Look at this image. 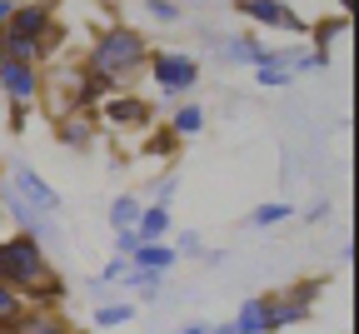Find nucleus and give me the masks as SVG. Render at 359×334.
I'll return each instance as SVG.
<instances>
[{"label":"nucleus","mask_w":359,"mask_h":334,"mask_svg":"<svg viewBox=\"0 0 359 334\" xmlns=\"http://www.w3.org/2000/svg\"><path fill=\"white\" fill-rule=\"evenodd\" d=\"M150 35L140 30V25H125V20H115V25H105L95 40H90V51H85V70L90 75H110V80H130V75H140L145 70V60H150Z\"/></svg>","instance_id":"obj_1"},{"label":"nucleus","mask_w":359,"mask_h":334,"mask_svg":"<svg viewBox=\"0 0 359 334\" xmlns=\"http://www.w3.org/2000/svg\"><path fill=\"white\" fill-rule=\"evenodd\" d=\"M320 290H325L320 279H299V284H290V290H280V295H259L264 300V334H280L290 324H304Z\"/></svg>","instance_id":"obj_2"},{"label":"nucleus","mask_w":359,"mask_h":334,"mask_svg":"<svg viewBox=\"0 0 359 334\" xmlns=\"http://www.w3.org/2000/svg\"><path fill=\"white\" fill-rule=\"evenodd\" d=\"M145 70H150L155 90L170 95V100H180V95H190V90L200 85V60H195L190 51H150Z\"/></svg>","instance_id":"obj_3"},{"label":"nucleus","mask_w":359,"mask_h":334,"mask_svg":"<svg viewBox=\"0 0 359 334\" xmlns=\"http://www.w3.org/2000/svg\"><path fill=\"white\" fill-rule=\"evenodd\" d=\"M80 80H85V65H55V60L40 65V100L50 105L55 120L80 110Z\"/></svg>","instance_id":"obj_4"},{"label":"nucleus","mask_w":359,"mask_h":334,"mask_svg":"<svg viewBox=\"0 0 359 334\" xmlns=\"http://www.w3.org/2000/svg\"><path fill=\"white\" fill-rule=\"evenodd\" d=\"M0 210H6V220L15 225V234H30L35 245H60L65 240V229L55 225V215H45V210H35V205H25L15 189H0Z\"/></svg>","instance_id":"obj_5"},{"label":"nucleus","mask_w":359,"mask_h":334,"mask_svg":"<svg viewBox=\"0 0 359 334\" xmlns=\"http://www.w3.org/2000/svg\"><path fill=\"white\" fill-rule=\"evenodd\" d=\"M6 189H15V195H20L25 205H35V210H45V215H60V205H65V200H60V189H55L50 180H45L35 165H15Z\"/></svg>","instance_id":"obj_6"},{"label":"nucleus","mask_w":359,"mask_h":334,"mask_svg":"<svg viewBox=\"0 0 359 334\" xmlns=\"http://www.w3.org/2000/svg\"><path fill=\"white\" fill-rule=\"evenodd\" d=\"M95 115H105V125H110V130H145V125L155 120V105L145 100V95L120 90V95H110V100H105Z\"/></svg>","instance_id":"obj_7"},{"label":"nucleus","mask_w":359,"mask_h":334,"mask_svg":"<svg viewBox=\"0 0 359 334\" xmlns=\"http://www.w3.org/2000/svg\"><path fill=\"white\" fill-rule=\"evenodd\" d=\"M0 95L11 105H40V65H20V60H0Z\"/></svg>","instance_id":"obj_8"},{"label":"nucleus","mask_w":359,"mask_h":334,"mask_svg":"<svg viewBox=\"0 0 359 334\" xmlns=\"http://www.w3.org/2000/svg\"><path fill=\"white\" fill-rule=\"evenodd\" d=\"M205 45H215L224 65H250V70L264 65V40L250 35V30H240V35H215V30H205Z\"/></svg>","instance_id":"obj_9"},{"label":"nucleus","mask_w":359,"mask_h":334,"mask_svg":"<svg viewBox=\"0 0 359 334\" xmlns=\"http://www.w3.org/2000/svg\"><path fill=\"white\" fill-rule=\"evenodd\" d=\"M60 20H55V6L50 0H20V6L11 11V20H6V30H15V35H25V40H45Z\"/></svg>","instance_id":"obj_10"},{"label":"nucleus","mask_w":359,"mask_h":334,"mask_svg":"<svg viewBox=\"0 0 359 334\" xmlns=\"http://www.w3.org/2000/svg\"><path fill=\"white\" fill-rule=\"evenodd\" d=\"M95 135H100V115L95 110H70V115H60L55 120V145L60 150H90L95 145Z\"/></svg>","instance_id":"obj_11"},{"label":"nucleus","mask_w":359,"mask_h":334,"mask_svg":"<svg viewBox=\"0 0 359 334\" xmlns=\"http://www.w3.org/2000/svg\"><path fill=\"white\" fill-rule=\"evenodd\" d=\"M240 15L255 20V25H264V30H285V35H304L309 30V20H299L285 0H255V6H245Z\"/></svg>","instance_id":"obj_12"},{"label":"nucleus","mask_w":359,"mask_h":334,"mask_svg":"<svg viewBox=\"0 0 359 334\" xmlns=\"http://www.w3.org/2000/svg\"><path fill=\"white\" fill-rule=\"evenodd\" d=\"M11 334H75V324H70L60 309H25V314L11 324Z\"/></svg>","instance_id":"obj_13"},{"label":"nucleus","mask_w":359,"mask_h":334,"mask_svg":"<svg viewBox=\"0 0 359 334\" xmlns=\"http://www.w3.org/2000/svg\"><path fill=\"white\" fill-rule=\"evenodd\" d=\"M135 234H140V245H155V240H170L175 234V215L165 205H145L140 220H135Z\"/></svg>","instance_id":"obj_14"},{"label":"nucleus","mask_w":359,"mask_h":334,"mask_svg":"<svg viewBox=\"0 0 359 334\" xmlns=\"http://www.w3.org/2000/svg\"><path fill=\"white\" fill-rule=\"evenodd\" d=\"M0 60L45 65V40H25V35H15V30H0Z\"/></svg>","instance_id":"obj_15"},{"label":"nucleus","mask_w":359,"mask_h":334,"mask_svg":"<svg viewBox=\"0 0 359 334\" xmlns=\"http://www.w3.org/2000/svg\"><path fill=\"white\" fill-rule=\"evenodd\" d=\"M175 245L170 240H155V245H140V250H135L130 255V269H155V274H170L175 269Z\"/></svg>","instance_id":"obj_16"},{"label":"nucleus","mask_w":359,"mask_h":334,"mask_svg":"<svg viewBox=\"0 0 359 334\" xmlns=\"http://www.w3.org/2000/svg\"><path fill=\"white\" fill-rule=\"evenodd\" d=\"M140 210H145V200H140V195H115V200H110V215H105V225H110V229H135Z\"/></svg>","instance_id":"obj_17"},{"label":"nucleus","mask_w":359,"mask_h":334,"mask_svg":"<svg viewBox=\"0 0 359 334\" xmlns=\"http://www.w3.org/2000/svg\"><path fill=\"white\" fill-rule=\"evenodd\" d=\"M170 130H175L180 140L200 135V130H205V110H200L195 100H180V105H175V115H170Z\"/></svg>","instance_id":"obj_18"},{"label":"nucleus","mask_w":359,"mask_h":334,"mask_svg":"<svg viewBox=\"0 0 359 334\" xmlns=\"http://www.w3.org/2000/svg\"><path fill=\"white\" fill-rule=\"evenodd\" d=\"M285 220H294V205H290V200H264V205L250 210V225H255V229H275V225H285Z\"/></svg>","instance_id":"obj_19"},{"label":"nucleus","mask_w":359,"mask_h":334,"mask_svg":"<svg viewBox=\"0 0 359 334\" xmlns=\"http://www.w3.org/2000/svg\"><path fill=\"white\" fill-rule=\"evenodd\" d=\"M235 334H264V300L255 295V300H240V309H235Z\"/></svg>","instance_id":"obj_20"},{"label":"nucleus","mask_w":359,"mask_h":334,"mask_svg":"<svg viewBox=\"0 0 359 334\" xmlns=\"http://www.w3.org/2000/svg\"><path fill=\"white\" fill-rule=\"evenodd\" d=\"M165 279H170V274H155V269H125V279H120V284H130V290L140 295V300H160Z\"/></svg>","instance_id":"obj_21"},{"label":"nucleus","mask_w":359,"mask_h":334,"mask_svg":"<svg viewBox=\"0 0 359 334\" xmlns=\"http://www.w3.org/2000/svg\"><path fill=\"white\" fill-rule=\"evenodd\" d=\"M304 35L314 40V51H325V55H330V45H334L339 35H349V20H344V15H330V20H320V25H309Z\"/></svg>","instance_id":"obj_22"},{"label":"nucleus","mask_w":359,"mask_h":334,"mask_svg":"<svg viewBox=\"0 0 359 334\" xmlns=\"http://www.w3.org/2000/svg\"><path fill=\"white\" fill-rule=\"evenodd\" d=\"M95 329H120V324H130L135 319V305L130 300H110V305H95Z\"/></svg>","instance_id":"obj_23"},{"label":"nucleus","mask_w":359,"mask_h":334,"mask_svg":"<svg viewBox=\"0 0 359 334\" xmlns=\"http://www.w3.org/2000/svg\"><path fill=\"white\" fill-rule=\"evenodd\" d=\"M125 269H130V260L110 255V260H105V269H95V274H90V295H105L110 284H120V279H125Z\"/></svg>","instance_id":"obj_24"},{"label":"nucleus","mask_w":359,"mask_h":334,"mask_svg":"<svg viewBox=\"0 0 359 334\" xmlns=\"http://www.w3.org/2000/svg\"><path fill=\"white\" fill-rule=\"evenodd\" d=\"M140 11H145V20H155V25H180V20H185L180 0H140Z\"/></svg>","instance_id":"obj_25"},{"label":"nucleus","mask_w":359,"mask_h":334,"mask_svg":"<svg viewBox=\"0 0 359 334\" xmlns=\"http://www.w3.org/2000/svg\"><path fill=\"white\" fill-rule=\"evenodd\" d=\"M25 309H30V305H25V295H15L11 284L0 279V329H11V324H15V319H20Z\"/></svg>","instance_id":"obj_26"},{"label":"nucleus","mask_w":359,"mask_h":334,"mask_svg":"<svg viewBox=\"0 0 359 334\" xmlns=\"http://www.w3.org/2000/svg\"><path fill=\"white\" fill-rule=\"evenodd\" d=\"M175 150H180V135H175L170 125H165V130H155V135L145 140V155H150V160H170Z\"/></svg>","instance_id":"obj_27"},{"label":"nucleus","mask_w":359,"mask_h":334,"mask_svg":"<svg viewBox=\"0 0 359 334\" xmlns=\"http://www.w3.org/2000/svg\"><path fill=\"white\" fill-rule=\"evenodd\" d=\"M255 85L259 90H285V85H294V75L285 65H255Z\"/></svg>","instance_id":"obj_28"},{"label":"nucleus","mask_w":359,"mask_h":334,"mask_svg":"<svg viewBox=\"0 0 359 334\" xmlns=\"http://www.w3.org/2000/svg\"><path fill=\"white\" fill-rule=\"evenodd\" d=\"M200 250H205V240H200L195 229H180V234H175V255H180V260H200Z\"/></svg>","instance_id":"obj_29"},{"label":"nucleus","mask_w":359,"mask_h":334,"mask_svg":"<svg viewBox=\"0 0 359 334\" xmlns=\"http://www.w3.org/2000/svg\"><path fill=\"white\" fill-rule=\"evenodd\" d=\"M180 195V180L175 175H165V180H155V189H150V205H165L170 210V200Z\"/></svg>","instance_id":"obj_30"},{"label":"nucleus","mask_w":359,"mask_h":334,"mask_svg":"<svg viewBox=\"0 0 359 334\" xmlns=\"http://www.w3.org/2000/svg\"><path fill=\"white\" fill-rule=\"evenodd\" d=\"M110 234H115V255L120 260H130L135 250H140V234H135V229H110Z\"/></svg>","instance_id":"obj_31"},{"label":"nucleus","mask_w":359,"mask_h":334,"mask_svg":"<svg viewBox=\"0 0 359 334\" xmlns=\"http://www.w3.org/2000/svg\"><path fill=\"white\" fill-rule=\"evenodd\" d=\"M320 220H330V200H314V205L304 210V225H320Z\"/></svg>","instance_id":"obj_32"},{"label":"nucleus","mask_w":359,"mask_h":334,"mask_svg":"<svg viewBox=\"0 0 359 334\" xmlns=\"http://www.w3.org/2000/svg\"><path fill=\"white\" fill-rule=\"evenodd\" d=\"M25 120H30V110L25 105H11V130H25Z\"/></svg>","instance_id":"obj_33"},{"label":"nucleus","mask_w":359,"mask_h":334,"mask_svg":"<svg viewBox=\"0 0 359 334\" xmlns=\"http://www.w3.org/2000/svg\"><path fill=\"white\" fill-rule=\"evenodd\" d=\"M200 265H210V269L224 265V250H200Z\"/></svg>","instance_id":"obj_34"},{"label":"nucleus","mask_w":359,"mask_h":334,"mask_svg":"<svg viewBox=\"0 0 359 334\" xmlns=\"http://www.w3.org/2000/svg\"><path fill=\"white\" fill-rule=\"evenodd\" d=\"M20 6V0H0V30H6V20H11V11Z\"/></svg>","instance_id":"obj_35"},{"label":"nucleus","mask_w":359,"mask_h":334,"mask_svg":"<svg viewBox=\"0 0 359 334\" xmlns=\"http://www.w3.org/2000/svg\"><path fill=\"white\" fill-rule=\"evenodd\" d=\"M205 329H210V334H235V324H230V319H224V324H205Z\"/></svg>","instance_id":"obj_36"},{"label":"nucleus","mask_w":359,"mask_h":334,"mask_svg":"<svg viewBox=\"0 0 359 334\" xmlns=\"http://www.w3.org/2000/svg\"><path fill=\"white\" fill-rule=\"evenodd\" d=\"M180 334H210L205 324H185V329H180Z\"/></svg>","instance_id":"obj_37"},{"label":"nucleus","mask_w":359,"mask_h":334,"mask_svg":"<svg viewBox=\"0 0 359 334\" xmlns=\"http://www.w3.org/2000/svg\"><path fill=\"white\" fill-rule=\"evenodd\" d=\"M230 6H235V11H245V6H255V0H230Z\"/></svg>","instance_id":"obj_38"},{"label":"nucleus","mask_w":359,"mask_h":334,"mask_svg":"<svg viewBox=\"0 0 359 334\" xmlns=\"http://www.w3.org/2000/svg\"><path fill=\"white\" fill-rule=\"evenodd\" d=\"M339 6H344V20H349V11H354V0H339Z\"/></svg>","instance_id":"obj_39"},{"label":"nucleus","mask_w":359,"mask_h":334,"mask_svg":"<svg viewBox=\"0 0 359 334\" xmlns=\"http://www.w3.org/2000/svg\"><path fill=\"white\" fill-rule=\"evenodd\" d=\"M0 334H11V329H0Z\"/></svg>","instance_id":"obj_40"}]
</instances>
